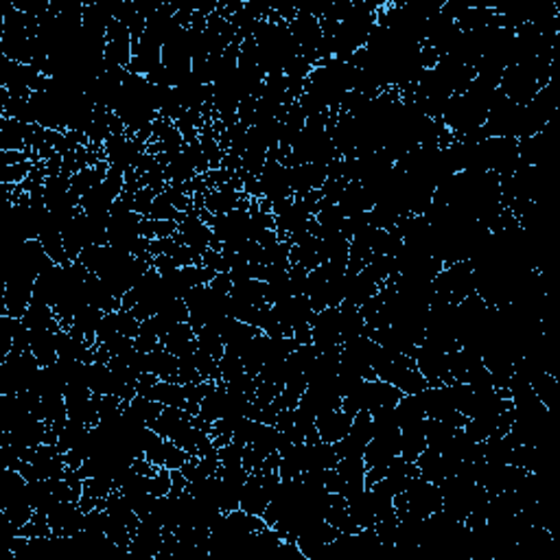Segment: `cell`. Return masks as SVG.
I'll list each match as a JSON object with an SVG mask.
<instances>
[{
	"label": "cell",
	"mask_w": 560,
	"mask_h": 560,
	"mask_svg": "<svg viewBox=\"0 0 560 560\" xmlns=\"http://www.w3.org/2000/svg\"><path fill=\"white\" fill-rule=\"evenodd\" d=\"M84 519L86 512L77 506V501H60L49 512L50 530L58 538H73L75 534H79L84 530Z\"/></svg>",
	"instance_id": "obj_1"
},
{
	"label": "cell",
	"mask_w": 560,
	"mask_h": 560,
	"mask_svg": "<svg viewBox=\"0 0 560 560\" xmlns=\"http://www.w3.org/2000/svg\"><path fill=\"white\" fill-rule=\"evenodd\" d=\"M353 418L354 416L344 412L342 408L333 409V412H328L325 416H320V418H316V429H317V436H320L322 443H328V445L339 443V440H342L344 436L351 431Z\"/></svg>",
	"instance_id": "obj_2"
}]
</instances>
